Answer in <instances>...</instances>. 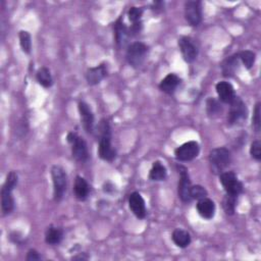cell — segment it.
<instances>
[{"instance_id":"7","label":"cell","mask_w":261,"mask_h":261,"mask_svg":"<svg viewBox=\"0 0 261 261\" xmlns=\"http://www.w3.org/2000/svg\"><path fill=\"white\" fill-rule=\"evenodd\" d=\"M230 105H231L230 110H228V114H227L228 124L234 125L246 119L248 114V109L245 102L240 97L236 96V98L230 103Z\"/></svg>"},{"instance_id":"12","label":"cell","mask_w":261,"mask_h":261,"mask_svg":"<svg viewBox=\"0 0 261 261\" xmlns=\"http://www.w3.org/2000/svg\"><path fill=\"white\" fill-rule=\"evenodd\" d=\"M179 174H180V181H179V187H178V193L179 197L181 200L185 203L192 201L191 198V180L188 173V170L183 166H178Z\"/></svg>"},{"instance_id":"20","label":"cell","mask_w":261,"mask_h":261,"mask_svg":"<svg viewBox=\"0 0 261 261\" xmlns=\"http://www.w3.org/2000/svg\"><path fill=\"white\" fill-rule=\"evenodd\" d=\"M74 192H75L76 198L79 201H85L89 197V194H90V186L88 182L84 178L78 176L75 181Z\"/></svg>"},{"instance_id":"9","label":"cell","mask_w":261,"mask_h":261,"mask_svg":"<svg viewBox=\"0 0 261 261\" xmlns=\"http://www.w3.org/2000/svg\"><path fill=\"white\" fill-rule=\"evenodd\" d=\"M185 19L192 27H198L202 22V5L198 0L185 4Z\"/></svg>"},{"instance_id":"1","label":"cell","mask_w":261,"mask_h":261,"mask_svg":"<svg viewBox=\"0 0 261 261\" xmlns=\"http://www.w3.org/2000/svg\"><path fill=\"white\" fill-rule=\"evenodd\" d=\"M98 155L105 161H112L116 156V151L111 144V128L109 122L105 119H102L99 125Z\"/></svg>"},{"instance_id":"8","label":"cell","mask_w":261,"mask_h":261,"mask_svg":"<svg viewBox=\"0 0 261 261\" xmlns=\"http://www.w3.org/2000/svg\"><path fill=\"white\" fill-rule=\"evenodd\" d=\"M219 181L227 195L238 196L243 192V184L233 172H223L219 175Z\"/></svg>"},{"instance_id":"2","label":"cell","mask_w":261,"mask_h":261,"mask_svg":"<svg viewBox=\"0 0 261 261\" xmlns=\"http://www.w3.org/2000/svg\"><path fill=\"white\" fill-rule=\"evenodd\" d=\"M18 175L15 172H11L6 180L2 189V208L5 215L10 214L15 209V199L13 191L18 185Z\"/></svg>"},{"instance_id":"4","label":"cell","mask_w":261,"mask_h":261,"mask_svg":"<svg viewBox=\"0 0 261 261\" xmlns=\"http://www.w3.org/2000/svg\"><path fill=\"white\" fill-rule=\"evenodd\" d=\"M148 54V46L142 42H134L126 49V60L130 67L139 69L144 64Z\"/></svg>"},{"instance_id":"33","label":"cell","mask_w":261,"mask_h":261,"mask_svg":"<svg viewBox=\"0 0 261 261\" xmlns=\"http://www.w3.org/2000/svg\"><path fill=\"white\" fill-rule=\"evenodd\" d=\"M250 155L255 160L260 161V159H261V143H260V141L256 140V141L252 142L251 147H250Z\"/></svg>"},{"instance_id":"11","label":"cell","mask_w":261,"mask_h":261,"mask_svg":"<svg viewBox=\"0 0 261 261\" xmlns=\"http://www.w3.org/2000/svg\"><path fill=\"white\" fill-rule=\"evenodd\" d=\"M200 146L196 141H189L175 150V156L179 161H191L199 155Z\"/></svg>"},{"instance_id":"23","label":"cell","mask_w":261,"mask_h":261,"mask_svg":"<svg viewBox=\"0 0 261 261\" xmlns=\"http://www.w3.org/2000/svg\"><path fill=\"white\" fill-rule=\"evenodd\" d=\"M63 238V231L57 226H49L45 234V242L48 245H58Z\"/></svg>"},{"instance_id":"3","label":"cell","mask_w":261,"mask_h":261,"mask_svg":"<svg viewBox=\"0 0 261 261\" xmlns=\"http://www.w3.org/2000/svg\"><path fill=\"white\" fill-rule=\"evenodd\" d=\"M231 152L225 147L214 148L209 153V166L211 173L220 175L231 163Z\"/></svg>"},{"instance_id":"31","label":"cell","mask_w":261,"mask_h":261,"mask_svg":"<svg viewBox=\"0 0 261 261\" xmlns=\"http://www.w3.org/2000/svg\"><path fill=\"white\" fill-rule=\"evenodd\" d=\"M143 9L142 8H137V7H133L128 10L127 16H128V20L129 22H132V24H136L141 22L142 16H143Z\"/></svg>"},{"instance_id":"35","label":"cell","mask_w":261,"mask_h":261,"mask_svg":"<svg viewBox=\"0 0 261 261\" xmlns=\"http://www.w3.org/2000/svg\"><path fill=\"white\" fill-rule=\"evenodd\" d=\"M163 6H165V4L163 3H159V2H156L153 4V7H152V10L153 11H158V10H161L163 8Z\"/></svg>"},{"instance_id":"10","label":"cell","mask_w":261,"mask_h":261,"mask_svg":"<svg viewBox=\"0 0 261 261\" xmlns=\"http://www.w3.org/2000/svg\"><path fill=\"white\" fill-rule=\"evenodd\" d=\"M179 48L181 50L184 60L188 63L195 61L199 53V48L194 39L188 36L181 37L179 39Z\"/></svg>"},{"instance_id":"22","label":"cell","mask_w":261,"mask_h":261,"mask_svg":"<svg viewBox=\"0 0 261 261\" xmlns=\"http://www.w3.org/2000/svg\"><path fill=\"white\" fill-rule=\"evenodd\" d=\"M168 176L167 168L160 161H155L152 165V169L149 173V180L153 182L165 181Z\"/></svg>"},{"instance_id":"32","label":"cell","mask_w":261,"mask_h":261,"mask_svg":"<svg viewBox=\"0 0 261 261\" xmlns=\"http://www.w3.org/2000/svg\"><path fill=\"white\" fill-rule=\"evenodd\" d=\"M260 113H261V104L260 102H258L255 105V109H254V114L252 117V126L254 128V130L256 133H258L260 130V126H261V118H260Z\"/></svg>"},{"instance_id":"34","label":"cell","mask_w":261,"mask_h":261,"mask_svg":"<svg viewBox=\"0 0 261 261\" xmlns=\"http://www.w3.org/2000/svg\"><path fill=\"white\" fill-rule=\"evenodd\" d=\"M26 259L28 261H35V260H41L42 256L40 255V253L38 251H36L35 249H31L29 250Z\"/></svg>"},{"instance_id":"13","label":"cell","mask_w":261,"mask_h":261,"mask_svg":"<svg viewBox=\"0 0 261 261\" xmlns=\"http://www.w3.org/2000/svg\"><path fill=\"white\" fill-rule=\"evenodd\" d=\"M128 207L137 218L143 219L146 217V215H147L146 204H145L144 198L142 197V195L140 193L134 192L129 195Z\"/></svg>"},{"instance_id":"29","label":"cell","mask_w":261,"mask_h":261,"mask_svg":"<svg viewBox=\"0 0 261 261\" xmlns=\"http://www.w3.org/2000/svg\"><path fill=\"white\" fill-rule=\"evenodd\" d=\"M237 198L236 196L232 195H225V197L223 199V208L226 214L233 215L236 210V203H237Z\"/></svg>"},{"instance_id":"16","label":"cell","mask_w":261,"mask_h":261,"mask_svg":"<svg viewBox=\"0 0 261 261\" xmlns=\"http://www.w3.org/2000/svg\"><path fill=\"white\" fill-rule=\"evenodd\" d=\"M107 76V67L105 63H101L99 65H96L94 68H90L87 71L86 79L89 85L95 86L103 81Z\"/></svg>"},{"instance_id":"6","label":"cell","mask_w":261,"mask_h":261,"mask_svg":"<svg viewBox=\"0 0 261 261\" xmlns=\"http://www.w3.org/2000/svg\"><path fill=\"white\" fill-rule=\"evenodd\" d=\"M68 142L72 146V154L73 157L79 161V162H86L89 159V151H88V146L86 141L78 136L77 133L71 132L68 134Z\"/></svg>"},{"instance_id":"19","label":"cell","mask_w":261,"mask_h":261,"mask_svg":"<svg viewBox=\"0 0 261 261\" xmlns=\"http://www.w3.org/2000/svg\"><path fill=\"white\" fill-rule=\"evenodd\" d=\"M114 36L115 42L119 48L123 47L130 37L128 29L124 26L121 19H118L117 22L114 24Z\"/></svg>"},{"instance_id":"14","label":"cell","mask_w":261,"mask_h":261,"mask_svg":"<svg viewBox=\"0 0 261 261\" xmlns=\"http://www.w3.org/2000/svg\"><path fill=\"white\" fill-rule=\"evenodd\" d=\"M215 89H216V93L218 95V99L222 103L230 104L236 98V92L231 83L221 81L216 84Z\"/></svg>"},{"instance_id":"5","label":"cell","mask_w":261,"mask_h":261,"mask_svg":"<svg viewBox=\"0 0 261 261\" xmlns=\"http://www.w3.org/2000/svg\"><path fill=\"white\" fill-rule=\"evenodd\" d=\"M51 177L53 183V196L54 200L59 202L63 199L67 192L68 177L64 170L59 166H53L51 169Z\"/></svg>"},{"instance_id":"24","label":"cell","mask_w":261,"mask_h":261,"mask_svg":"<svg viewBox=\"0 0 261 261\" xmlns=\"http://www.w3.org/2000/svg\"><path fill=\"white\" fill-rule=\"evenodd\" d=\"M172 239L174 243L180 248H187L191 244L190 234L185 230H181V228H177V230L174 231Z\"/></svg>"},{"instance_id":"17","label":"cell","mask_w":261,"mask_h":261,"mask_svg":"<svg viewBox=\"0 0 261 261\" xmlns=\"http://www.w3.org/2000/svg\"><path fill=\"white\" fill-rule=\"evenodd\" d=\"M196 208H197L199 215L205 219L213 218L214 214H215V210H216L214 202L207 197L198 200L197 205H196Z\"/></svg>"},{"instance_id":"27","label":"cell","mask_w":261,"mask_h":261,"mask_svg":"<svg viewBox=\"0 0 261 261\" xmlns=\"http://www.w3.org/2000/svg\"><path fill=\"white\" fill-rule=\"evenodd\" d=\"M239 58H240V61L244 64V67L247 70H250L255 63L256 54L251 50H245V51H242L241 53H239Z\"/></svg>"},{"instance_id":"25","label":"cell","mask_w":261,"mask_h":261,"mask_svg":"<svg viewBox=\"0 0 261 261\" xmlns=\"http://www.w3.org/2000/svg\"><path fill=\"white\" fill-rule=\"evenodd\" d=\"M36 78H37V81L38 83L44 87V88H50L53 84V79H52V76H51V73L50 71L43 67V68H40L37 72V75H36Z\"/></svg>"},{"instance_id":"26","label":"cell","mask_w":261,"mask_h":261,"mask_svg":"<svg viewBox=\"0 0 261 261\" xmlns=\"http://www.w3.org/2000/svg\"><path fill=\"white\" fill-rule=\"evenodd\" d=\"M206 110L209 117H217L222 112V106L215 98H209L206 102Z\"/></svg>"},{"instance_id":"18","label":"cell","mask_w":261,"mask_h":261,"mask_svg":"<svg viewBox=\"0 0 261 261\" xmlns=\"http://www.w3.org/2000/svg\"><path fill=\"white\" fill-rule=\"evenodd\" d=\"M239 63H240L239 54H234L230 57L225 58L221 63L222 75L226 78L233 77L239 69Z\"/></svg>"},{"instance_id":"28","label":"cell","mask_w":261,"mask_h":261,"mask_svg":"<svg viewBox=\"0 0 261 261\" xmlns=\"http://www.w3.org/2000/svg\"><path fill=\"white\" fill-rule=\"evenodd\" d=\"M20 44H21V47H22V50L29 54L31 53V50H32V37L30 35V33L27 32V31H21L20 32Z\"/></svg>"},{"instance_id":"21","label":"cell","mask_w":261,"mask_h":261,"mask_svg":"<svg viewBox=\"0 0 261 261\" xmlns=\"http://www.w3.org/2000/svg\"><path fill=\"white\" fill-rule=\"evenodd\" d=\"M181 84V79L176 74H169L165 79H163L160 84L159 88L162 92L167 94H173Z\"/></svg>"},{"instance_id":"15","label":"cell","mask_w":261,"mask_h":261,"mask_svg":"<svg viewBox=\"0 0 261 261\" xmlns=\"http://www.w3.org/2000/svg\"><path fill=\"white\" fill-rule=\"evenodd\" d=\"M78 108L85 130L88 134H92L94 130V114L91 107L86 102L80 101Z\"/></svg>"},{"instance_id":"30","label":"cell","mask_w":261,"mask_h":261,"mask_svg":"<svg viewBox=\"0 0 261 261\" xmlns=\"http://www.w3.org/2000/svg\"><path fill=\"white\" fill-rule=\"evenodd\" d=\"M207 191L204 187L200 185H196L191 187V198L192 200H200L207 197Z\"/></svg>"}]
</instances>
